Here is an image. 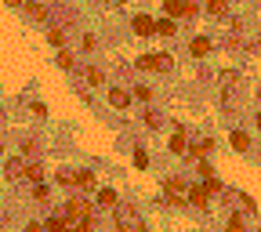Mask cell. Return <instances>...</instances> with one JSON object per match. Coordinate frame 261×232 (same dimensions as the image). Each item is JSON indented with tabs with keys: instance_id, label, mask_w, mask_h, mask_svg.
Returning <instances> with one entry per match:
<instances>
[{
	"instance_id": "cell-1",
	"label": "cell",
	"mask_w": 261,
	"mask_h": 232,
	"mask_svg": "<svg viewBox=\"0 0 261 232\" xmlns=\"http://www.w3.org/2000/svg\"><path fill=\"white\" fill-rule=\"evenodd\" d=\"M116 225L120 232H142V218L134 214V207H116Z\"/></svg>"
},
{
	"instance_id": "cell-2",
	"label": "cell",
	"mask_w": 261,
	"mask_h": 232,
	"mask_svg": "<svg viewBox=\"0 0 261 232\" xmlns=\"http://www.w3.org/2000/svg\"><path fill=\"white\" fill-rule=\"evenodd\" d=\"M163 11H167V18H178V15H196V4H185V0H167L163 4Z\"/></svg>"
},
{
	"instance_id": "cell-3",
	"label": "cell",
	"mask_w": 261,
	"mask_h": 232,
	"mask_svg": "<svg viewBox=\"0 0 261 232\" xmlns=\"http://www.w3.org/2000/svg\"><path fill=\"white\" fill-rule=\"evenodd\" d=\"M167 203H185V181L182 178H167Z\"/></svg>"
},
{
	"instance_id": "cell-4",
	"label": "cell",
	"mask_w": 261,
	"mask_h": 232,
	"mask_svg": "<svg viewBox=\"0 0 261 232\" xmlns=\"http://www.w3.org/2000/svg\"><path fill=\"white\" fill-rule=\"evenodd\" d=\"M138 69H171V58H167V54H142V58H138Z\"/></svg>"
},
{
	"instance_id": "cell-5",
	"label": "cell",
	"mask_w": 261,
	"mask_h": 232,
	"mask_svg": "<svg viewBox=\"0 0 261 232\" xmlns=\"http://www.w3.org/2000/svg\"><path fill=\"white\" fill-rule=\"evenodd\" d=\"M65 214H69V221H77L83 214H91V207H87V200H69L65 203Z\"/></svg>"
},
{
	"instance_id": "cell-6",
	"label": "cell",
	"mask_w": 261,
	"mask_h": 232,
	"mask_svg": "<svg viewBox=\"0 0 261 232\" xmlns=\"http://www.w3.org/2000/svg\"><path fill=\"white\" fill-rule=\"evenodd\" d=\"M134 33H138V36H153V33H156V22H153L149 15H134Z\"/></svg>"
},
{
	"instance_id": "cell-7",
	"label": "cell",
	"mask_w": 261,
	"mask_h": 232,
	"mask_svg": "<svg viewBox=\"0 0 261 232\" xmlns=\"http://www.w3.org/2000/svg\"><path fill=\"white\" fill-rule=\"evenodd\" d=\"M207 196H210V192L203 189V185H192V189L185 192V200H189L192 207H207Z\"/></svg>"
},
{
	"instance_id": "cell-8",
	"label": "cell",
	"mask_w": 261,
	"mask_h": 232,
	"mask_svg": "<svg viewBox=\"0 0 261 232\" xmlns=\"http://www.w3.org/2000/svg\"><path fill=\"white\" fill-rule=\"evenodd\" d=\"M185 149H189V138H185V131H182V127H178V131H174V138H171V153H185Z\"/></svg>"
},
{
	"instance_id": "cell-9",
	"label": "cell",
	"mask_w": 261,
	"mask_h": 232,
	"mask_svg": "<svg viewBox=\"0 0 261 232\" xmlns=\"http://www.w3.org/2000/svg\"><path fill=\"white\" fill-rule=\"evenodd\" d=\"M109 102H113L116 109H127L130 105V95H127V91H120V87H113V91H109Z\"/></svg>"
},
{
	"instance_id": "cell-10",
	"label": "cell",
	"mask_w": 261,
	"mask_h": 232,
	"mask_svg": "<svg viewBox=\"0 0 261 232\" xmlns=\"http://www.w3.org/2000/svg\"><path fill=\"white\" fill-rule=\"evenodd\" d=\"M26 11H29V18H36V22H48V7L36 4V0H29V4H26Z\"/></svg>"
},
{
	"instance_id": "cell-11",
	"label": "cell",
	"mask_w": 261,
	"mask_h": 232,
	"mask_svg": "<svg viewBox=\"0 0 261 232\" xmlns=\"http://www.w3.org/2000/svg\"><path fill=\"white\" fill-rule=\"evenodd\" d=\"M189 51L196 54V58H203V54H207V51H210V40H207V36H196V40L189 44Z\"/></svg>"
},
{
	"instance_id": "cell-12",
	"label": "cell",
	"mask_w": 261,
	"mask_h": 232,
	"mask_svg": "<svg viewBox=\"0 0 261 232\" xmlns=\"http://www.w3.org/2000/svg\"><path fill=\"white\" fill-rule=\"evenodd\" d=\"M232 149H236V153H247V149H250V138H247L243 131H232Z\"/></svg>"
},
{
	"instance_id": "cell-13",
	"label": "cell",
	"mask_w": 261,
	"mask_h": 232,
	"mask_svg": "<svg viewBox=\"0 0 261 232\" xmlns=\"http://www.w3.org/2000/svg\"><path fill=\"white\" fill-rule=\"evenodd\" d=\"M98 207H116V192L113 189H102L98 192Z\"/></svg>"
},
{
	"instance_id": "cell-14",
	"label": "cell",
	"mask_w": 261,
	"mask_h": 232,
	"mask_svg": "<svg viewBox=\"0 0 261 232\" xmlns=\"http://www.w3.org/2000/svg\"><path fill=\"white\" fill-rule=\"evenodd\" d=\"M22 178H29V181H40V178H44V167H40V163H29V167L22 171Z\"/></svg>"
},
{
	"instance_id": "cell-15",
	"label": "cell",
	"mask_w": 261,
	"mask_h": 232,
	"mask_svg": "<svg viewBox=\"0 0 261 232\" xmlns=\"http://www.w3.org/2000/svg\"><path fill=\"white\" fill-rule=\"evenodd\" d=\"M22 171H26V163H22V160H11V163H7V178H11V181L22 178Z\"/></svg>"
},
{
	"instance_id": "cell-16",
	"label": "cell",
	"mask_w": 261,
	"mask_h": 232,
	"mask_svg": "<svg viewBox=\"0 0 261 232\" xmlns=\"http://www.w3.org/2000/svg\"><path fill=\"white\" fill-rule=\"evenodd\" d=\"M156 33L160 36H174V18H160V22H156Z\"/></svg>"
},
{
	"instance_id": "cell-17",
	"label": "cell",
	"mask_w": 261,
	"mask_h": 232,
	"mask_svg": "<svg viewBox=\"0 0 261 232\" xmlns=\"http://www.w3.org/2000/svg\"><path fill=\"white\" fill-rule=\"evenodd\" d=\"M77 185H80V189H95V174H91V171H80V174H77Z\"/></svg>"
},
{
	"instance_id": "cell-18",
	"label": "cell",
	"mask_w": 261,
	"mask_h": 232,
	"mask_svg": "<svg viewBox=\"0 0 261 232\" xmlns=\"http://www.w3.org/2000/svg\"><path fill=\"white\" fill-rule=\"evenodd\" d=\"M225 7H229V0H210L207 11H210V15H225Z\"/></svg>"
},
{
	"instance_id": "cell-19",
	"label": "cell",
	"mask_w": 261,
	"mask_h": 232,
	"mask_svg": "<svg viewBox=\"0 0 261 232\" xmlns=\"http://www.w3.org/2000/svg\"><path fill=\"white\" fill-rule=\"evenodd\" d=\"M48 40L54 44V48H62V44H65V33H62V29H48Z\"/></svg>"
},
{
	"instance_id": "cell-20",
	"label": "cell",
	"mask_w": 261,
	"mask_h": 232,
	"mask_svg": "<svg viewBox=\"0 0 261 232\" xmlns=\"http://www.w3.org/2000/svg\"><path fill=\"white\" fill-rule=\"evenodd\" d=\"M91 225H95V221H91V214L77 218V232H91Z\"/></svg>"
},
{
	"instance_id": "cell-21",
	"label": "cell",
	"mask_w": 261,
	"mask_h": 232,
	"mask_svg": "<svg viewBox=\"0 0 261 232\" xmlns=\"http://www.w3.org/2000/svg\"><path fill=\"white\" fill-rule=\"evenodd\" d=\"M58 66L62 69H73V54L69 51H58Z\"/></svg>"
},
{
	"instance_id": "cell-22",
	"label": "cell",
	"mask_w": 261,
	"mask_h": 232,
	"mask_svg": "<svg viewBox=\"0 0 261 232\" xmlns=\"http://www.w3.org/2000/svg\"><path fill=\"white\" fill-rule=\"evenodd\" d=\"M229 232H243V218H239V214L229 218Z\"/></svg>"
},
{
	"instance_id": "cell-23",
	"label": "cell",
	"mask_w": 261,
	"mask_h": 232,
	"mask_svg": "<svg viewBox=\"0 0 261 232\" xmlns=\"http://www.w3.org/2000/svg\"><path fill=\"white\" fill-rule=\"evenodd\" d=\"M33 196H36V200H40V203H48V185H40V181H36V189H33Z\"/></svg>"
},
{
	"instance_id": "cell-24",
	"label": "cell",
	"mask_w": 261,
	"mask_h": 232,
	"mask_svg": "<svg viewBox=\"0 0 261 232\" xmlns=\"http://www.w3.org/2000/svg\"><path fill=\"white\" fill-rule=\"evenodd\" d=\"M203 189H207V192H221V181H218V178H214V174H210V178H207V185H203Z\"/></svg>"
},
{
	"instance_id": "cell-25",
	"label": "cell",
	"mask_w": 261,
	"mask_h": 232,
	"mask_svg": "<svg viewBox=\"0 0 261 232\" xmlns=\"http://www.w3.org/2000/svg\"><path fill=\"white\" fill-rule=\"evenodd\" d=\"M105 77H102V69H87V83H102Z\"/></svg>"
},
{
	"instance_id": "cell-26",
	"label": "cell",
	"mask_w": 261,
	"mask_h": 232,
	"mask_svg": "<svg viewBox=\"0 0 261 232\" xmlns=\"http://www.w3.org/2000/svg\"><path fill=\"white\" fill-rule=\"evenodd\" d=\"M134 167H149V156H145L142 149H138V153H134Z\"/></svg>"
},
{
	"instance_id": "cell-27",
	"label": "cell",
	"mask_w": 261,
	"mask_h": 232,
	"mask_svg": "<svg viewBox=\"0 0 261 232\" xmlns=\"http://www.w3.org/2000/svg\"><path fill=\"white\" fill-rule=\"evenodd\" d=\"M26 232H44V225H40V221H33V225L26 229Z\"/></svg>"
},
{
	"instance_id": "cell-28",
	"label": "cell",
	"mask_w": 261,
	"mask_h": 232,
	"mask_svg": "<svg viewBox=\"0 0 261 232\" xmlns=\"http://www.w3.org/2000/svg\"><path fill=\"white\" fill-rule=\"evenodd\" d=\"M7 4H11V7H22V4H26V0H7Z\"/></svg>"
},
{
	"instance_id": "cell-29",
	"label": "cell",
	"mask_w": 261,
	"mask_h": 232,
	"mask_svg": "<svg viewBox=\"0 0 261 232\" xmlns=\"http://www.w3.org/2000/svg\"><path fill=\"white\" fill-rule=\"evenodd\" d=\"M0 153H4V145H0Z\"/></svg>"
}]
</instances>
